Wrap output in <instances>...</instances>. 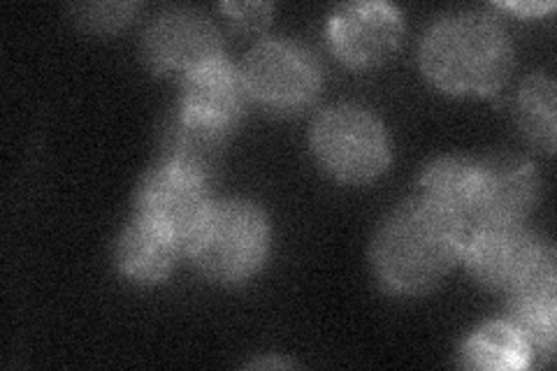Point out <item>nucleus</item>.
<instances>
[{"mask_svg": "<svg viewBox=\"0 0 557 371\" xmlns=\"http://www.w3.org/2000/svg\"><path fill=\"white\" fill-rule=\"evenodd\" d=\"M465 221L423 200L397 205L381 221L372 242V264L381 286L393 295H423L462 256Z\"/></svg>", "mask_w": 557, "mask_h": 371, "instance_id": "nucleus-1", "label": "nucleus"}, {"mask_svg": "<svg viewBox=\"0 0 557 371\" xmlns=\"http://www.w3.org/2000/svg\"><path fill=\"white\" fill-rule=\"evenodd\" d=\"M428 79L446 94L493 96L513 67V45L495 16L465 10L434 22L421 42Z\"/></svg>", "mask_w": 557, "mask_h": 371, "instance_id": "nucleus-2", "label": "nucleus"}, {"mask_svg": "<svg viewBox=\"0 0 557 371\" xmlns=\"http://www.w3.org/2000/svg\"><path fill=\"white\" fill-rule=\"evenodd\" d=\"M186 251L196 270L216 284H242L263 268L270 253L265 211L249 200L212 202L190 235Z\"/></svg>", "mask_w": 557, "mask_h": 371, "instance_id": "nucleus-3", "label": "nucleus"}, {"mask_svg": "<svg viewBox=\"0 0 557 371\" xmlns=\"http://www.w3.org/2000/svg\"><path fill=\"white\" fill-rule=\"evenodd\" d=\"M311 151L344 184H368L388 170L391 143L381 119L362 104L339 102L311 123Z\"/></svg>", "mask_w": 557, "mask_h": 371, "instance_id": "nucleus-4", "label": "nucleus"}, {"mask_svg": "<svg viewBox=\"0 0 557 371\" xmlns=\"http://www.w3.org/2000/svg\"><path fill=\"white\" fill-rule=\"evenodd\" d=\"M247 94L270 112H300L319 98L321 63L311 51L293 40H260L242 65Z\"/></svg>", "mask_w": 557, "mask_h": 371, "instance_id": "nucleus-5", "label": "nucleus"}, {"mask_svg": "<svg viewBox=\"0 0 557 371\" xmlns=\"http://www.w3.org/2000/svg\"><path fill=\"white\" fill-rule=\"evenodd\" d=\"M550 249L525 223H476L465 237L462 258L485 288L511 293Z\"/></svg>", "mask_w": 557, "mask_h": 371, "instance_id": "nucleus-6", "label": "nucleus"}, {"mask_svg": "<svg viewBox=\"0 0 557 371\" xmlns=\"http://www.w3.org/2000/svg\"><path fill=\"white\" fill-rule=\"evenodd\" d=\"M207 180V174L163 158L139 182L135 214L163 225L186 246L212 207Z\"/></svg>", "mask_w": 557, "mask_h": 371, "instance_id": "nucleus-7", "label": "nucleus"}, {"mask_svg": "<svg viewBox=\"0 0 557 371\" xmlns=\"http://www.w3.org/2000/svg\"><path fill=\"white\" fill-rule=\"evenodd\" d=\"M223 35L207 14L194 8H170L156 14L143 35V54L153 73H190L221 57Z\"/></svg>", "mask_w": 557, "mask_h": 371, "instance_id": "nucleus-8", "label": "nucleus"}, {"mask_svg": "<svg viewBox=\"0 0 557 371\" xmlns=\"http://www.w3.org/2000/svg\"><path fill=\"white\" fill-rule=\"evenodd\" d=\"M330 47L354 67H372L386 61L403 40V14L383 0L339 5L327 24Z\"/></svg>", "mask_w": 557, "mask_h": 371, "instance_id": "nucleus-9", "label": "nucleus"}, {"mask_svg": "<svg viewBox=\"0 0 557 371\" xmlns=\"http://www.w3.org/2000/svg\"><path fill=\"white\" fill-rule=\"evenodd\" d=\"M249 100L242 70L221 54L184 75L177 110L231 133Z\"/></svg>", "mask_w": 557, "mask_h": 371, "instance_id": "nucleus-10", "label": "nucleus"}, {"mask_svg": "<svg viewBox=\"0 0 557 371\" xmlns=\"http://www.w3.org/2000/svg\"><path fill=\"white\" fill-rule=\"evenodd\" d=\"M542 190L532 161L491 158L483 161V190L472 223H525Z\"/></svg>", "mask_w": 557, "mask_h": 371, "instance_id": "nucleus-11", "label": "nucleus"}, {"mask_svg": "<svg viewBox=\"0 0 557 371\" xmlns=\"http://www.w3.org/2000/svg\"><path fill=\"white\" fill-rule=\"evenodd\" d=\"M509 318L532 348V358H553L557 332V272L550 249L509 293Z\"/></svg>", "mask_w": 557, "mask_h": 371, "instance_id": "nucleus-12", "label": "nucleus"}, {"mask_svg": "<svg viewBox=\"0 0 557 371\" xmlns=\"http://www.w3.org/2000/svg\"><path fill=\"white\" fill-rule=\"evenodd\" d=\"M184 249V242L174 237L170 230L135 214L119 235L114 260L126 279L151 286L161 284L172 274Z\"/></svg>", "mask_w": 557, "mask_h": 371, "instance_id": "nucleus-13", "label": "nucleus"}, {"mask_svg": "<svg viewBox=\"0 0 557 371\" xmlns=\"http://www.w3.org/2000/svg\"><path fill=\"white\" fill-rule=\"evenodd\" d=\"M421 198L460 221H472L483 190V161L467 156L434 158L421 172Z\"/></svg>", "mask_w": 557, "mask_h": 371, "instance_id": "nucleus-14", "label": "nucleus"}, {"mask_svg": "<svg viewBox=\"0 0 557 371\" xmlns=\"http://www.w3.org/2000/svg\"><path fill=\"white\" fill-rule=\"evenodd\" d=\"M228 131H221L216 126H209L205 121L190 119L184 112L174 108L161 131V147L163 158L172 163L186 165L190 170H198L209 176L228 143Z\"/></svg>", "mask_w": 557, "mask_h": 371, "instance_id": "nucleus-15", "label": "nucleus"}, {"mask_svg": "<svg viewBox=\"0 0 557 371\" xmlns=\"http://www.w3.org/2000/svg\"><path fill=\"white\" fill-rule=\"evenodd\" d=\"M460 360L469 369H525L532 348L511 321H491L469 334Z\"/></svg>", "mask_w": 557, "mask_h": 371, "instance_id": "nucleus-16", "label": "nucleus"}, {"mask_svg": "<svg viewBox=\"0 0 557 371\" xmlns=\"http://www.w3.org/2000/svg\"><path fill=\"white\" fill-rule=\"evenodd\" d=\"M555 82L534 73L522 79L516 94V123L532 145L553 153L555 149Z\"/></svg>", "mask_w": 557, "mask_h": 371, "instance_id": "nucleus-17", "label": "nucleus"}, {"mask_svg": "<svg viewBox=\"0 0 557 371\" xmlns=\"http://www.w3.org/2000/svg\"><path fill=\"white\" fill-rule=\"evenodd\" d=\"M137 8V3H82L73 5V16L79 26L94 33H112L126 26Z\"/></svg>", "mask_w": 557, "mask_h": 371, "instance_id": "nucleus-18", "label": "nucleus"}, {"mask_svg": "<svg viewBox=\"0 0 557 371\" xmlns=\"http://www.w3.org/2000/svg\"><path fill=\"white\" fill-rule=\"evenodd\" d=\"M221 10L244 30H263L270 24V3H223Z\"/></svg>", "mask_w": 557, "mask_h": 371, "instance_id": "nucleus-19", "label": "nucleus"}, {"mask_svg": "<svg viewBox=\"0 0 557 371\" xmlns=\"http://www.w3.org/2000/svg\"><path fill=\"white\" fill-rule=\"evenodd\" d=\"M504 8L520 12V14H539V12L550 10L553 3H504Z\"/></svg>", "mask_w": 557, "mask_h": 371, "instance_id": "nucleus-20", "label": "nucleus"}, {"mask_svg": "<svg viewBox=\"0 0 557 371\" xmlns=\"http://www.w3.org/2000/svg\"><path fill=\"white\" fill-rule=\"evenodd\" d=\"M253 367H288V362H282V360H258V362H253Z\"/></svg>", "mask_w": 557, "mask_h": 371, "instance_id": "nucleus-21", "label": "nucleus"}]
</instances>
